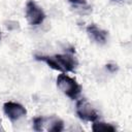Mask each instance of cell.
I'll use <instances>...</instances> for the list:
<instances>
[{
    "label": "cell",
    "instance_id": "1",
    "mask_svg": "<svg viewBox=\"0 0 132 132\" xmlns=\"http://www.w3.org/2000/svg\"><path fill=\"white\" fill-rule=\"evenodd\" d=\"M36 60L43 61L51 68L61 72H72L77 66L76 59L69 54L55 55V56H35Z\"/></svg>",
    "mask_w": 132,
    "mask_h": 132
},
{
    "label": "cell",
    "instance_id": "2",
    "mask_svg": "<svg viewBox=\"0 0 132 132\" xmlns=\"http://www.w3.org/2000/svg\"><path fill=\"white\" fill-rule=\"evenodd\" d=\"M57 86L58 88L70 99H76L80 92H81V87L80 85L72 77L68 76L64 72L58 75L57 77Z\"/></svg>",
    "mask_w": 132,
    "mask_h": 132
},
{
    "label": "cell",
    "instance_id": "3",
    "mask_svg": "<svg viewBox=\"0 0 132 132\" xmlns=\"http://www.w3.org/2000/svg\"><path fill=\"white\" fill-rule=\"evenodd\" d=\"M76 114L79 119L87 122H95L98 119V112L86 99H80L76 102Z\"/></svg>",
    "mask_w": 132,
    "mask_h": 132
},
{
    "label": "cell",
    "instance_id": "4",
    "mask_svg": "<svg viewBox=\"0 0 132 132\" xmlns=\"http://www.w3.org/2000/svg\"><path fill=\"white\" fill-rule=\"evenodd\" d=\"M26 19L33 26L40 25L45 19V13L33 0H29L26 4Z\"/></svg>",
    "mask_w": 132,
    "mask_h": 132
},
{
    "label": "cell",
    "instance_id": "5",
    "mask_svg": "<svg viewBox=\"0 0 132 132\" xmlns=\"http://www.w3.org/2000/svg\"><path fill=\"white\" fill-rule=\"evenodd\" d=\"M3 110H4V113L11 121L20 120L21 118L25 117L26 113H27L26 108L22 104L16 103V102H11V101H8V102H5L4 103Z\"/></svg>",
    "mask_w": 132,
    "mask_h": 132
},
{
    "label": "cell",
    "instance_id": "6",
    "mask_svg": "<svg viewBox=\"0 0 132 132\" xmlns=\"http://www.w3.org/2000/svg\"><path fill=\"white\" fill-rule=\"evenodd\" d=\"M87 33L90 36L92 40H94L96 43L103 44L106 42L107 39V32L99 27H97L95 24H91L87 27Z\"/></svg>",
    "mask_w": 132,
    "mask_h": 132
},
{
    "label": "cell",
    "instance_id": "7",
    "mask_svg": "<svg viewBox=\"0 0 132 132\" xmlns=\"http://www.w3.org/2000/svg\"><path fill=\"white\" fill-rule=\"evenodd\" d=\"M48 128L47 130L48 131H52V132H60L64 129V124L63 122L60 120V119H57V118H50V123H48Z\"/></svg>",
    "mask_w": 132,
    "mask_h": 132
},
{
    "label": "cell",
    "instance_id": "8",
    "mask_svg": "<svg viewBox=\"0 0 132 132\" xmlns=\"http://www.w3.org/2000/svg\"><path fill=\"white\" fill-rule=\"evenodd\" d=\"M92 130L94 132H99V131H116V127L110 125V124L103 123V122H96V123L93 124Z\"/></svg>",
    "mask_w": 132,
    "mask_h": 132
},
{
    "label": "cell",
    "instance_id": "9",
    "mask_svg": "<svg viewBox=\"0 0 132 132\" xmlns=\"http://www.w3.org/2000/svg\"><path fill=\"white\" fill-rule=\"evenodd\" d=\"M69 2L74 5H86L87 4V0H69Z\"/></svg>",
    "mask_w": 132,
    "mask_h": 132
},
{
    "label": "cell",
    "instance_id": "10",
    "mask_svg": "<svg viewBox=\"0 0 132 132\" xmlns=\"http://www.w3.org/2000/svg\"><path fill=\"white\" fill-rule=\"evenodd\" d=\"M106 67H107V69L110 70V71H116V70H117V65H114V64H107Z\"/></svg>",
    "mask_w": 132,
    "mask_h": 132
},
{
    "label": "cell",
    "instance_id": "11",
    "mask_svg": "<svg viewBox=\"0 0 132 132\" xmlns=\"http://www.w3.org/2000/svg\"><path fill=\"white\" fill-rule=\"evenodd\" d=\"M0 39H1V32H0Z\"/></svg>",
    "mask_w": 132,
    "mask_h": 132
}]
</instances>
